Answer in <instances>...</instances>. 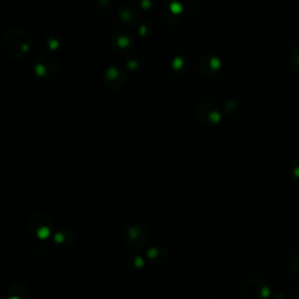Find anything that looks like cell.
<instances>
[{
  "label": "cell",
  "instance_id": "1",
  "mask_svg": "<svg viewBox=\"0 0 299 299\" xmlns=\"http://www.w3.org/2000/svg\"><path fill=\"white\" fill-rule=\"evenodd\" d=\"M6 50L13 57H22L31 48L29 34L22 28H13L5 37Z\"/></svg>",
  "mask_w": 299,
  "mask_h": 299
},
{
  "label": "cell",
  "instance_id": "2",
  "mask_svg": "<svg viewBox=\"0 0 299 299\" xmlns=\"http://www.w3.org/2000/svg\"><path fill=\"white\" fill-rule=\"evenodd\" d=\"M119 72H118V69L117 68H115V67H111V68H109L107 72H105V78L109 80V81H115V80H117L118 77H119Z\"/></svg>",
  "mask_w": 299,
  "mask_h": 299
},
{
  "label": "cell",
  "instance_id": "3",
  "mask_svg": "<svg viewBox=\"0 0 299 299\" xmlns=\"http://www.w3.org/2000/svg\"><path fill=\"white\" fill-rule=\"evenodd\" d=\"M169 11L173 14H180L182 12V6L178 1H173V2L169 4Z\"/></svg>",
  "mask_w": 299,
  "mask_h": 299
},
{
  "label": "cell",
  "instance_id": "4",
  "mask_svg": "<svg viewBox=\"0 0 299 299\" xmlns=\"http://www.w3.org/2000/svg\"><path fill=\"white\" fill-rule=\"evenodd\" d=\"M220 66H221V62H220V59H217L216 56H213L209 59V67L213 72H216L217 69H220Z\"/></svg>",
  "mask_w": 299,
  "mask_h": 299
},
{
  "label": "cell",
  "instance_id": "5",
  "mask_svg": "<svg viewBox=\"0 0 299 299\" xmlns=\"http://www.w3.org/2000/svg\"><path fill=\"white\" fill-rule=\"evenodd\" d=\"M173 69L174 70H180L182 67H183V60H182V57H180V56H178V57H175L174 59V61H173Z\"/></svg>",
  "mask_w": 299,
  "mask_h": 299
},
{
  "label": "cell",
  "instance_id": "6",
  "mask_svg": "<svg viewBox=\"0 0 299 299\" xmlns=\"http://www.w3.org/2000/svg\"><path fill=\"white\" fill-rule=\"evenodd\" d=\"M117 45L122 48H126L130 45V40L126 36H120V37H118V40H117Z\"/></svg>",
  "mask_w": 299,
  "mask_h": 299
},
{
  "label": "cell",
  "instance_id": "7",
  "mask_svg": "<svg viewBox=\"0 0 299 299\" xmlns=\"http://www.w3.org/2000/svg\"><path fill=\"white\" fill-rule=\"evenodd\" d=\"M48 46L50 47V49H56L59 47V41L56 39H49L48 40Z\"/></svg>",
  "mask_w": 299,
  "mask_h": 299
},
{
  "label": "cell",
  "instance_id": "8",
  "mask_svg": "<svg viewBox=\"0 0 299 299\" xmlns=\"http://www.w3.org/2000/svg\"><path fill=\"white\" fill-rule=\"evenodd\" d=\"M122 16H123L124 20H129L131 18V13L129 12V11H124V12L122 13Z\"/></svg>",
  "mask_w": 299,
  "mask_h": 299
},
{
  "label": "cell",
  "instance_id": "9",
  "mask_svg": "<svg viewBox=\"0 0 299 299\" xmlns=\"http://www.w3.org/2000/svg\"><path fill=\"white\" fill-rule=\"evenodd\" d=\"M142 6H143L144 8H150L151 1H150V0H143V1H142Z\"/></svg>",
  "mask_w": 299,
  "mask_h": 299
},
{
  "label": "cell",
  "instance_id": "10",
  "mask_svg": "<svg viewBox=\"0 0 299 299\" xmlns=\"http://www.w3.org/2000/svg\"><path fill=\"white\" fill-rule=\"evenodd\" d=\"M128 66H129V68H130V69H136V68H137V66H138V63H137L136 61H130V62L128 63Z\"/></svg>",
  "mask_w": 299,
  "mask_h": 299
},
{
  "label": "cell",
  "instance_id": "11",
  "mask_svg": "<svg viewBox=\"0 0 299 299\" xmlns=\"http://www.w3.org/2000/svg\"><path fill=\"white\" fill-rule=\"evenodd\" d=\"M139 33H140L142 35H145V33H146V27H145V26H142V27H140Z\"/></svg>",
  "mask_w": 299,
  "mask_h": 299
},
{
  "label": "cell",
  "instance_id": "12",
  "mask_svg": "<svg viewBox=\"0 0 299 299\" xmlns=\"http://www.w3.org/2000/svg\"><path fill=\"white\" fill-rule=\"evenodd\" d=\"M295 175H296V177H298V178H299V167L295 169Z\"/></svg>",
  "mask_w": 299,
  "mask_h": 299
}]
</instances>
